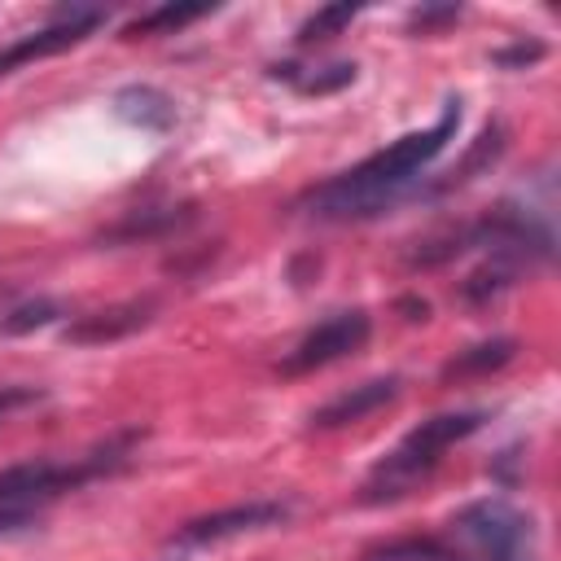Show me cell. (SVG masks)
<instances>
[{"instance_id": "1", "label": "cell", "mask_w": 561, "mask_h": 561, "mask_svg": "<svg viewBox=\"0 0 561 561\" xmlns=\"http://www.w3.org/2000/svg\"><path fill=\"white\" fill-rule=\"evenodd\" d=\"M456 127H460V101L451 96L443 105V118L430 131H412V136L394 140L390 149L364 158L359 167H351V171L316 184L298 202V210H307L316 219H373V215L390 210L394 202L412 197L416 175L447 149V140L456 136Z\"/></svg>"}, {"instance_id": "2", "label": "cell", "mask_w": 561, "mask_h": 561, "mask_svg": "<svg viewBox=\"0 0 561 561\" xmlns=\"http://www.w3.org/2000/svg\"><path fill=\"white\" fill-rule=\"evenodd\" d=\"M136 438H140V434L127 430V434L101 443L96 451H88V456L75 460V465H57V460H22V465L0 469V530H18V526H26L48 500H57V495H66V491H75V486H83V482H92V478L118 469V465L131 456Z\"/></svg>"}, {"instance_id": "3", "label": "cell", "mask_w": 561, "mask_h": 561, "mask_svg": "<svg viewBox=\"0 0 561 561\" xmlns=\"http://www.w3.org/2000/svg\"><path fill=\"white\" fill-rule=\"evenodd\" d=\"M486 421V412H443V416H430L421 421L412 434H403V443L368 473V482L359 486V500L364 504H381V500H399L408 495L438 460L451 443L478 434Z\"/></svg>"}, {"instance_id": "4", "label": "cell", "mask_w": 561, "mask_h": 561, "mask_svg": "<svg viewBox=\"0 0 561 561\" xmlns=\"http://www.w3.org/2000/svg\"><path fill=\"white\" fill-rule=\"evenodd\" d=\"M451 526L482 561H535L530 517L504 500H473L456 513Z\"/></svg>"}, {"instance_id": "5", "label": "cell", "mask_w": 561, "mask_h": 561, "mask_svg": "<svg viewBox=\"0 0 561 561\" xmlns=\"http://www.w3.org/2000/svg\"><path fill=\"white\" fill-rule=\"evenodd\" d=\"M373 333V320L368 311H337L329 320H320L316 329L302 333V342L280 359V377H302V373H316L351 351H359Z\"/></svg>"}, {"instance_id": "6", "label": "cell", "mask_w": 561, "mask_h": 561, "mask_svg": "<svg viewBox=\"0 0 561 561\" xmlns=\"http://www.w3.org/2000/svg\"><path fill=\"white\" fill-rule=\"evenodd\" d=\"M285 517H289V504H280V500H245V504L215 508V513H202V517L184 522L171 535V543L175 548H202V543H219V539L250 535V530H263V526H280Z\"/></svg>"}, {"instance_id": "7", "label": "cell", "mask_w": 561, "mask_h": 561, "mask_svg": "<svg viewBox=\"0 0 561 561\" xmlns=\"http://www.w3.org/2000/svg\"><path fill=\"white\" fill-rule=\"evenodd\" d=\"M101 22H105V9H83V4L61 9L53 26H44V31H35V35H22L18 44H9V48L0 53V75H9L13 66H26V61H39V57H53V53L75 48V44L88 39Z\"/></svg>"}, {"instance_id": "8", "label": "cell", "mask_w": 561, "mask_h": 561, "mask_svg": "<svg viewBox=\"0 0 561 561\" xmlns=\"http://www.w3.org/2000/svg\"><path fill=\"white\" fill-rule=\"evenodd\" d=\"M158 302L153 298H131V302H114V307H101V311H88L79 320L66 324V342L70 346H105V342H118V337H131L136 329H145L153 320Z\"/></svg>"}, {"instance_id": "9", "label": "cell", "mask_w": 561, "mask_h": 561, "mask_svg": "<svg viewBox=\"0 0 561 561\" xmlns=\"http://www.w3.org/2000/svg\"><path fill=\"white\" fill-rule=\"evenodd\" d=\"M197 219V206H145V210H131L123 215L118 224H110L96 245H136V241H158V237H175L184 232L188 224Z\"/></svg>"}, {"instance_id": "10", "label": "cell", "mask_w": 561, "mask_h": 561, "mask_svg": "<svg viewBox=\"0 0 561 561\" xmlns=\"http://www.w3.org/2000/svg\"><path fill=\"white\" fill-rule=\"evenodd\" d=\"M394 394H399V377H373L364 386H351V390H342L337 399H329L311 412V430H342L351 421H364L368 412L386 408Z\"/></svg>"}, {"instance_id": "11", "label": "cell", "mask_w": 561, "mask_h": 561, "mask_svg": "<svg viewBox=\"0 0 561 561\" xmlns=\"http://www.w3.org/2000/svg\"><path fill=\"white\" fill-rule=\"evenodd\" d=\"M517 359V337H491V342H478V346H465V351H456L443 368H438V377L451 386V381H469V377H491V373H500L504 364H513Z\"/></svg>"}, {"instance_id": "12", "label": "cell", "mask_w": 561, "mask_h": 561, "mask_svg": "<svg viewBox=\"0 0 561 561\" xmlns=\"http://www.w3.org/2000/svg\"><path fill=\"white\" fill-rule=\"evenodd\" d=\"M522 276V263L508 259V254H486L482 267H473L465 280H460V302L469 307H491L495 298H504Z\"/></svg>"}, {"instance_id": "13", "label": "cell", "mask_w": 561, "mask_h": 561, "mask_svg": "<svg viewBox=\"0 0 561 561\" xmlns=\"http://www.w3.org/2000/svg\"><path fill=\"white\" fill-rule=\"evenodd\" d=\"M114 105H118V114H123L127 123H136V127H145V131H167V127L175 123V105H171V96H162L158 88H123V92L114 96Z\"/></svg>"}, {"instance_id": "14", "label": "cell", "mask_w": 561, "mask_h": 561, "mask_svg": "<svg viewBox=\"0 0 561 561\" xmlns=\"http://www.w3.org/2000/svg\"><path fill=\"white\" fill-rule=\"evenodd\" d=\"M206 13H210V4H158V9H149V13H140V18H131V22L123 26V39L171 35V31H180V26H188V22L206 18Z\"/></svg>"}, {"instance_id": "15", "label": "cell", "mask_w": 561, "mask_h": 561, "mask_svg": "<svg viewBox=\"0 0 561 561\" xmlns=\"http://www.w3.org/2000/svg\"><path fill=\"white\" fill-rule=\"evenodd\" d=\"M500 153H504V127H500V123H491V127L473 140V149L465 153V162H460V167H451V171H447V180H438V184H434V193H447V188L469 184V180H473L478 171H486Z\"/></svg>"}, {"instance_id": "16", "label": "cell", "mask_w": 561, "mask_h": 561, "mask_svg": "<svg viewBox=\"0 0 561 561\" xmlns=\"http://www.w3.org/2000/svg\"><path fill=\"white\" fill-rule=\"evenodd\" d=\"M364 561H465V557H460L456 548H447L443 539H421V535H412V539H390V543L364 552Z\"/></svg>"}, {"instance_id": "17", "label": "cell", "mask_w": 561, "mask_h": 561, "mask_svg": "<svg viewBox=\"0 0 561 561\" xmlns=\"http://www.w3.org/2000/svg\"><path fill=\"white\" fill-rule=\"evenodd\" d=\"M61 316V302L57 298H31V302H18L13 311L0 316V337H22V333H35L44 324H53Z\"/></svg>"}, {"instance_id": "18", "label": "cell", "mask_w": 561, "mask_h": 561, "mask_svg": "<svg viewBox=\"0 0 561 561\" xmlns=\"http://www.w3.org/2000/svg\"><path fill=\"white\" fill-rule=\"evenodd\" d=\"M359 13V4H351V0H342V4H329V9H316L302 26H298V44H320V39H333L351 18Z\"/></svg>"}, {"instance_id": "19", "label": "cell", "mask_w": 561, "mask_h": 561, "mask_svg": "<svg viewBox=\"0 0 561 561\" xmlns=\"http://www.w3.org/2000/svg\"><path fill=\"white\" fill-rule=\"evenodd\" d=\"M351 79H355V61H333V66H324V70H316V75H298L294 83H298V92H307V96H324V92L346 88Z\"/></svg>"}, {"instance_id": "20", "label": "cell", "mask_w": 561, "mask_h": 561, "mask_svg": "<svg viewBox=\"0 0 561 561\" xmlns=\"http://www.w3.org/2000/svg\"><path fill=\"white\" fill-rule=\"evenodd\" d=\"M543 53H548V48H543L539 39H522V44L495 48V53H491V61H495V66H508V70H517V66H535Z\"/></svg>"}, {"instance_id": "21", "label": "cell", "mask_w": 561, "mask_h": 561, "mask_svg": "<svg viewBox=\"0 0 561 561\" xmlns=\"http://www.w3.org/2000/svg\"><path fill=\"white\" fill-rule=\"evenodd\" d=\"M35 403H44L39 386H0V421L22 412V408H35Z\"/></svg>"}, {"instance_id": "22", "label": "cell", "mask_w": 561, "mask_h": 561, "mask_svg": "<svg viewBox=\"0 0 561 561\" xmlns=\"http://www.w3.org/2000/svg\"><path fill=\"white\" fill-rule=\"evenodd\" d=\"M456 18H460L456 4H421V9H412L408 26H412V31H434V26H447V22H456Z\"/></svg>"}, {"instance_id": "23", "label": "cell", "mask_w": 561, "mask_h": 561, "mask_svg": "<svg viewBox=\"0 0 561 561\" xmlns=\"http://www.w3.org/2000/svg\"><path fill=\"white\" fill-rule=\"evenodd\" d=\"M399 311H408V320H425V316H430V302H421V298H403Z\"/></svg>"}, {"instance_id": "24", "label": "cell", "mask_w": 561, "mask_h": 561, "mask_svg": "<svg viewBox=\"0 0 561 561\" xmlns=\"http://www.w3.org/2000/svg\"><path fill=\"white\" fill-rule=\"evenodd\" d=\"M4 298H9V285H4V280H0V302H4Z\"/></svg>"}]
</instances>
